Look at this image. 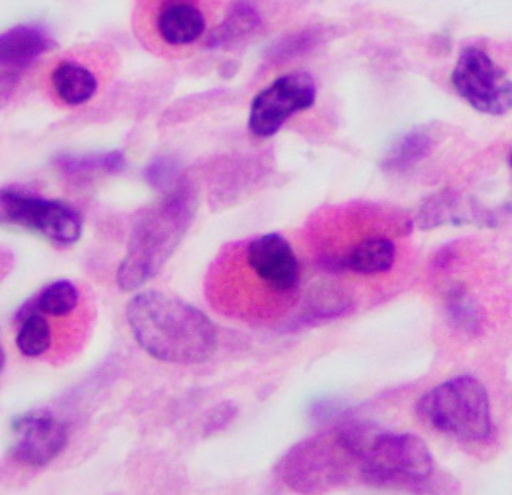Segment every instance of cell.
Here are the masks:
<instances>
[{
	"mask_svg": "<svg viewBox=\"0 0 512 495\" xmlns=\"http://www.w3.org/2000/svg\"><path fill=\"white\" fill-rule=\"evenodd\" d=\"M125 317L136 344L163 363H206L219 347L217 326L203 310L160 291L133 296Z\"/></svg>",
	"mask_w": 512,
	"mask_h": 495,
	"instance_id": "obj_1",
	"label": "cell"
},
{
	"mask_svg": "<svg viewBox=\"0 0 512 495\" xmlns=\"http://www.w3.org/2000/svg\"><path fill=\"white\" fill-rule=\"evenodd\" d=\"M196 197L192 187L179 184L159 203L136 220L127 255L117 269V285L124 291L143 287L157 276L195 217Z\"/></svg>",
	"mask_w": 512,
	"mask_h": 495,
	"instance_id": "obj_2",
	"label": "cell"
},
{
	"mask_svg": "<svg viewBox=\"0 0 512 495\" xmlns=\"http://www.w3.org/2000/svg\"><path fill=\"white\" fill-rule=\"evenodd\" d=\"M421 421L464 442H486L492 435L489 394L478 378L456 377L427 391L416 404Z\"/></svg>",
	"mask_w": 512,
	"mask_h": 495,
	"instance_id": "obj_3",
	"label": "cell"
},
{
	"mask_svg": "<svg viewBox=\"0 0 512 495\" xmlns=\"http://www.w3.org/2000/svg\"><path fill=\"white\" fill-rule=\"evenodd\" d=\"M359 459L339 427L298 443L283 456L279 473L288 488L298 492L328 491L348 477Z\"/></svg>",
	"mask_w": 512,
	"mask_h": 495,
	"instance_id": "obj_4",
	"label": "cell"
},
{
	"mask_svg": "<svg viewBox=\"0 0 512 495\" xmlns=\"http://www.w3.org/2000/svg\"><path fill=\"white\" fill-rule=\"evenodd\" d=\"M433 456L418 435L378 432L359 461V472L375 488H413L432 477Z\"/></svg>",
	"mask_w": 512,
	"mask_h": 495,
	"instance_id": "obj_5",
	"label": "cell"
},
{
	"mask_svg": "<svg viewBox=\"0 0 512 495\" xmlns=\"http://www.w3.org/2000/svg\"><path fill=\"white\" fill-rule=\"evenodd\" d=\"M0 219L8 225L37 231L57 246H72L83 231L81 214L72 205L15 189L0 193Z\"/></svg>",
	"mask_w": 512,
	"mask_h": 495,
	"instance_id": "obj_6",
	"label": "cell"
},
{
	"mask_svg": "<svg viewBox=\"0 0 512 495\" xmlns=\"http://www.w3.org/2000/svg\"><path fill=\"white\" fill-rule=\"evenodd\" d=\"M452 84L475 110L501 116L512 110V81L478 46L462 51L452 72Z\"/></svg>",
	"mask_w": 512,
	"mask_h": 495,
	"instance_id": "obj_7",
	"label": "cell"
},
{
	"mask_svg": "<svg viewBox=\"0 0 512 495\" xmlns=\"http://www.w3.org/2000/svg\"><path fill=\"white\" fill-rule=\"evenodd\" d=\"M317 100V86L304 72L280 76L253 99L249 129L253 135L268 138L282 129L287 119L299 111L309 110Z\"/></svg>",
	"mask_w": 512,
	"mask_h": 495,
	"instance_id": "obj_8",
	"label": "cell"
},
{
	"mask_svg": "<svg viewBox=\"0 0 512 495\" xmlns=\"http://www.w3.org/2000/svg\"><path fill=\"white\" fill-rule=\"evenodd\" d=\"M13 442L10 453L19 464L45 467L65 450L67 426L53 413L35 410L16 416L12 421Z\"/></svg>",
	"mask_w": 512,
	"mask_h": 495,
	"instance_id": "obj_9",
	"label": "cell"
},
{
	"mask_svg": "<svg viewBox=\"0 0 512 495\" xmlns=\"http://www.w3.org/2000/svg\"><path fill=\"white\" fill-rule=\"evenodd\" d=\"M247 263L258 279L272 290L287 293L298 285V258L290 242L277 233L253 239L247 247Z\"/></svg>",
	"mask_w": 512,
	"mask_h": 495,
	"instance_id": "obj_10",
	"label": "cell"
},
{
	"mask_svg": "<svg viewBox=\"0 0 512 495\" xmlns=\"http://www.w3.org/2000/svg\"><path fill=\"white\" fill-rule=\"evenodd\" d=\"M51 46V38L38 26H18L5 32L0 38L2 70L18 72L31 65Z\"/></svg>",
	"mask_w": 512,
	"mask_h": 495,
	"instance_id": "obj_11",
	"label": "cell"
},
{
	"mask_svg": "<svg viewBox=\"0 0 512 495\" xmlns=\"http://www.w3.org/2000/svg\"><path fill=\"white\" fill-rule=\"evenodd\" d=\"M204 29L206 19L200 8L184 0L165 5L157 18V31L168 45H190L201 37Z\"/></svg>",
	"mask_w": 512,
	"mask_h": 495,
	"instance_id": "obj_12",
	"label": "cell"
},
{
	"mask_svg": "<svg viewBox=\"0 0 512 495\" xmlns=\"http://www.w3.org/2000/svg\"><path fill=\"white\" fill-rule=\"evenodd\" d=\"M396 263V246L391 239L375 238L364 239L358 246L351 249L350 254L343 258V268L353 273L381 274L386 273Z\"/></svg>",
	"mask_w": 512,
	"mask_h": 495,
	"instance_id": "obj_13",
	"label": "cell"
},
{
	"mask_svg": "<svg viewBox=\"0 0 512 495\" xmlns=\"http://www.w3.org/2000/svg\"><path fill=\"white\" fill-rule=\"evenodd\" d=\"M54 91L68 105H83L89 102L97 92V78L92 72L76 64V62H62L54 69L51 75Z\"/></svg>",
	"mask_w": 512,
	"mask_h": 495,
	"instance_id": "obj_14",
	"label": "cell"
},
{
	"mask_svg": "<svg viewBox=\"0 0 512 495\" xmlns=\"http://www.w3.org/2000/svg\"><path fill=\"white\" fill-rule=\"evenodd\" d=\"M445 309L454 328L468 336L479 334L482 328L481 307L464 287L456 285L446 293Z\"/></svg>",
	"mask_w": 512,
	"mask_h": 495,
	"instance_id": "obj_15",
	"label": "cell"
},
{
	"mask_svg": "<svg viewBox=\"0 0 512 495\" xmlns=\"http://www.w3.org/2000/svg\"><path fill=\"white\" fill-rule=\"evenodd\" d=\"M476 217L465 212L464 206L454 193H440L430 198L419 212V227L424 230L438 227L443 223L471 222L468 217Z\"/></svg>",
	"mask_w": 512,
	"mask_h": 495,
	"instance_id": "obj_16",
	"label": "cell"
},
{
	"mask_svg": "<svg viewBox=\"0 0 512 495\" xmlns=\"http://www.w3.org/2000/svg\"><path fill=\"white\" fill-rule=\"evenodd\" d=\"M350 307V299L342 295L340 291L323 288V290L313 291L309 299L305 301L299 322L310 325V323L321 322L328 318H336L348 312Z\"/></svg>",
	"mask_w": 512,
	"mask_h": 495,
	"instance_id": "obj_17",
	"label": "cell"
},
{
	"mask_svg": "<svg viewBox=\"0 0 512 495\" xmlns=\"http://www.w3.org/2000/svg\"><path fill=\"white\" fill-rule=\"evenodd\" d=\"M21 322L16 347L27 358H37L43 355L51 345V328L40 310H34L26 315Z\"/></svg>",
	"mask_w": 512,
	"mask_h": 495,
	"instance_id": "obj_18",
	"label": "cell"
},
{
	"mask_svg": "<svg viewBox=\"0 0 512 495\" xmlns=\"http://www.w3.org/2000/svg\"><path fill=\"white\" fill-rule=\"evenodd\" d=\"M57 167L68 174L117 173L124 170L125 157L121 151L102 152V154L61 155L56 159Z\"/></svg>",
	"mask_w": 512,
	"mask_h": 495,
	"instance_id": "obj_19",
	"label": "cell"
},
{
	"mask_svg": "<svg viewBox=\"0 0 512 495\" xmlns=\"http://www.w3.org/2000/svg\"><path fill=\"white\" fill-rule=\"evenodd\" d=\"M430 144L432 140L426 132L413 130L392 146L384 160V167L389 170H407L426 157Z\"/></svg>",
	"mask_w": 512,
	"mask_h": 495,
	"instance_id": "obj_20",
	"label": "cell"
},
{
	"mask_svg": "<svg viewBox=\"0 0 512 495\" xmlns=\"http://www.w3.org/2000/svg\"><path fill=\"white\" fill-rule=\"evenodd\" d=\"M80 301L78 288L68 280H56L53 284L46 285L37 296L35 304L42 314L53 317H64L70 314Z\"/></svg>",
	"mask_w": 512,
	"mask_h": 495,
	"instance_id": "obj_21",
	"label": "cell"
},
{
	"mask_svg": "<svg viewBox=\"0 0 512 495\" xmlns=\"http://www.w3.org/2000/svg\"><path fill=\"white\" fill-rule=\"evenodd\" d=\"M236 415H238V407L233 402H223V404L217 405L209 412L208 418L204 420V435L209 437V435L223 431Z\"/></svg>",
	"mask_w": 512,
	"mask_h": 495,
	"instance_id": "obj_22",
	"label": "cell"
},
{
	"mask_svg": "<svg viewBox=\"0 0 512 495\" xmlns=\"http://www.w3.org/2000/svg\"><path fill=\"white\" fill-rule=\"evenodd\" d=\"M177 168L170 159H157L147 167L146 179L155 189H165L173 184Z\"/></svg>",
	"mask_w": 512,
	"mask_h": 495,
	"instance_id": "obj_23",
	"label": "cell"
},
{
	"mask_svg": "<svg viewBox=\"0 0 512 495\" xmlns=\"http://www.w3.org/2000/svg\"><path fill=\"white\" fill-rule=\"evenodd\" d=\"M0 358H2V363H0V369L5 371V366H7V355H5V350L2 348V352H0Z\"/></svg>",
	"mask_w": 512,
	"mask_h": 495,
	"instance_id": "obj_24",
	"label": "cell"
},
{
	"mask_svg": "<svg viewBox=\"0 0 512 495\" xmlns=\"http://www.w3.org/2000/svg\"><path fill=\"white\" fill-rule=\"evenodd\" d=\"M509 163H511V167H512V152H511V155H509Z\"/></svg>",
	"mask_w": 512,
	"mask_h": 495,
	"instance_id": "obj_25",
	"label": "cell"
}]
</instances>
